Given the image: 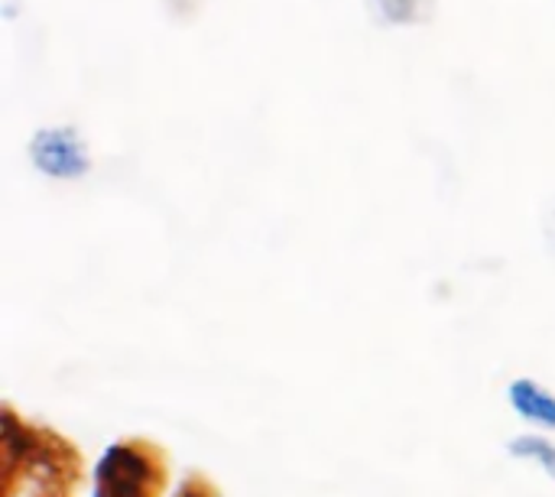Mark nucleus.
<instances>
[{
	"label": "nucleus",
	"mask_w": 555,
	"mask_h": 497,
	"mask_svg": "<svg viewBox=\"0 0 555 497\" xmlns=\"http://www.w3.org/2000/svg\"><path fill=\"white\" fill-rule=\"evenodd\" d=\"M514 453L517 456H533V459H540V466L550 472L555 479V449L553 446H546V443H537V439H530V443H514Z\"/></svg>",
	"instance_id": "obj_4"
},
{
	"label": "nucleus",
	"mask_w": 555,
	"mask_h": 497,
	"mask_svg": "<svg viewBox=\"0 0 555 497\" xmlns=\"http://www.w3.org/2000/svg\"><path fill=\"white\" fill-rule=\"evenodd\" d=\"M511 400H514V407H517L527 420L555 426V400L546 391H540L533 381H517V384L511 387Z\"/></svg>",
	"instance_id": "obj_2"
},
{
	"label": "nucleus",
	"mask_w": 555,
	"mask_h": 497,
	"mask_svg": "<svg viewBox=\"0 0 555 497\" xmlns=\"http://www.w3.org/2000/svg\"><path fill=\"white\" fill-rule=\"evenodd\" d=\"M429 0H367L371 13L384 26H413L426 16Z\"/></svg>",
	"instance_id": "obj_3"
},
{
	"label": "nucleus",
	"mask_w": 555,
	"mask_h": 497,
	"mask_svg": "<svg viewBox=\"0 0 555 497\" xmlns=\"http://www.w3.org/2000/svg\"><path fill=\"white\" fill-rule=\"evenodd\" d=\"M29 160L42 176L81 179L91 169L88 146L75 127H42L29 140Z\"/></svg>",
	"instance_id": "obj_1"
}]
</instances>
